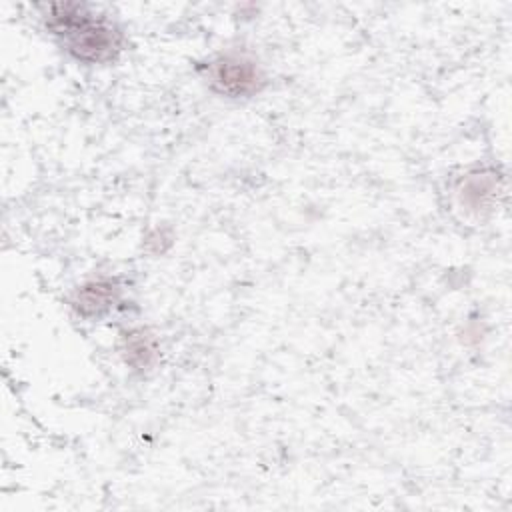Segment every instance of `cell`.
Wrapping results in <instances>:
<instances>
[{"label": "cell", "instance_id": "obj_1", "mask_svg": "<svg viewBox=\"0 0 512 512\" xmlns=\"http://www.w3.org/2000/svg\"><path fill=\"white\" fill-rule=\"evenodd\" d=\"M46 26L74 58L88 64L110 62L122 50L120 30L106 16H96L86 6H52Z\"/></svg>", "mask_w": 512, "mask_h": 512}, {"label": "cell", "instance_id": "obj_4", "mask_svg": "<svg viewBox=\"0 0 512 512\" xmlns=\"http://www.w3.org/2000/svg\"><path fill=\"white\" fill-rule=\"evenodd\" d=\"M128 352H130V360H132V362H134V358L138 356V362H140V364H148L150 356L154 354V348H152L150 342L144 338V334H138V338H130Z\"/></svg>", "mask_w": 512, "mask_h": 512}, {"label": "cell", "instance_id": "obj_2", "mask_svg": "<svg viewBox=\"0 0 512 512\" xmlns=\"http://www.w3.org/2000/svg\"><path fill=\"white\" fill-rule=\"evenodd\" d=\"M206 76L214 92L230 98L250 96L264 84V74L258 62L238 52H228L214 58L206 68Z\"/></svg>", "mask_w": 512, "mask_h": 512}, {"label": "cell", "instance_id": "obj_3", "mask_svg": "<svg viewBox=\"0 0 512 512\" xmlns=\"http://www.w3.org/2000/svg\"><path fill=\"white\" fill-rule=\"evenodd\" d=\"M118 296V288L114 282H90L78 290V296L74 300V306L84 316H98L102 310H106Z\"/></svg>", "mask_w": 512, "mask_h": 512}]
</instances>
